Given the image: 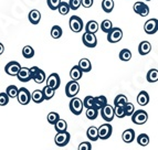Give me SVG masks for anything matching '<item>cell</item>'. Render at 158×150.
<instances>
[{"label":"cell","instance_id":"1","mask_svg":"<svg viewBox=\"0 0 158 150\" xmlns=\"http://www.w3.org/2000/svg\"><path fill=\"white\" fill-rule=\"evenodd\" d=\"M131 117H132V121L136 125H143L148 120V114L143 109L135 111Z\"/></svg>","mask_w":158,"mask_h":150},{"label":"cell","instance_id":"2","mask_svg":"<svg viewBox=\"0 0 158 150\" xmlns=\"http://www.w3.org/2000/svg\"><path fill=\"white\" fill-rule=\"evenodd\" d=\"M80 92V84L77 81H70L65 86V95L69 98H72L77 96Z\"/></svg>","mask_w":158,"mask_h":150},{"label":"cell","instance_id":"3","mask_svg":"<svg viewBox=\"0 0 158 150\" xmlns=\"http://www.w3.org/2000/svg\"><path fill=\"white\" fill-rule=\"evenodd\" d=\"M17 99H18L19 104L21 105H28L31 100V94L26 87H21L18 90V94H17Z\"/></svg>","mask_w":158,"mask_h":150},{"label":"cell","instance_id":"4","mask_svg":"<svg viewBox=\"0 0 158 150\" xmlns=\"http://www.w3.org/2000/svg\"><path fill=\"white\" fill-rule=\"evenodd\" d=\"M70 138H71V135L69 134L68 130H65V132H60L56 135L54 142H56V145L58 146V147H64V146H66L69 144Z\"/></svg>","mask_w":158,"mask_h":150},{"label":"cell","instance_id":"5","mask_svg":"<svg viewBox=\"0 0 158 150\" xmlns=\"http://www.w3.org/2000/svg\"><path fill=\"white\" fill-rule=\"evenodd\" d=\"M123 38V31L119 28H112L107 32V41L110 43H117Z\"/></svg>","mask_w":158,"mask_h":150},{"label":"cell","instance_id":"6","mask_svg":"<svg viewBox=\"0 0 158 150\" xmlns=\"http://www.w3.org/2000/svg\"><path fill=\"white\" fill-rule=\"evenodd\" d=\"M100 111L102 118L107 121V123H111L114 119V117H115V115H114V107L112 105H110L108 103L105 106H103Z\"/></svg>","mask_w":158,"mask_h":150},{"label":"cell","instance_id":"7","mask_svg":"<svg viewBox=\"0 0 158 150\" xmlns=\"http://www.w3.org/2000/svg\"><path fill=\"white\" fill-rule=\"evenodd\" d=\"M82 42L85 47H95L96 44H98V39L95 37V33H92V32H87L85 31L83 37H82Z\"/></svg>","mask_w":158,"mask_h":150},{"label":"cell","instance_id":"8","mask_svg":"<svg viewBox=\"0 0 158 150\" xmlns=\"http://www.w3.org/2000/svg\"><path fill=\"white\" fill-rule=\"evenodd\" d=\"M70 111L74 114V115H81L83 111V102L77 97H72L71 102H70Z\"/></svg>","mask_w":158,"mask_h":150},{"label":"cell","instance_id":"9","mask_svg":"<svg viewBox=\"0 0 158 150\" xmlns=\"http://www.w3.org/2000/svg\"><path fill=\"white\" fill-rule=\"evenodd\" d=\"M112 132H113V127L110 124L101 125V127L98 128V139H102V140L108 139L112 136Z\"/></svg>","mask_w":158,"mask_h":150},{"label":"cell","instance_id":"10","mask_svg":"<svg viewBox=\"0 0 158 150\" xmlns=\"http://www.w3.org/2000/svg\"><path fill=\"white\" fill-rule=\"evenodd\" d=\"M45 83H47V86L51 87L52 90L56 91L60 87V83H61V79L60 76H59L58 73H52L51 75L48 76V79H45Z\"/></svg>","mask_w":158,"mask_h":150},{"label":"cell","instance_id":"11","mask_svg":"<svg viewBox=\"0 0 158 150\" xmlns=\"http://www.w3.org/2000/svg\"><path fill=\"white\" fill-rule=\"evenodd\" d=\"M69 22H70V29L73 32H75V33L82 31V29H83V21H82V19L80 17L72 16Z\"/></svg>","mask_w":158,"mask_h":150},{"label":"cell","instance_id":"12","mask_svg":"<svg viewBox=\"0 0 158 150\" xmlns=\"http://www.w3.org/2000/svg\"><path fill=\"white\" fill-rule=\"evenodd\" d=\"M133 9L134 11L137 13V14H139L140 17H146L149 14V7L147 5H145L144 2L142 1H137V2L134 3L133 6Z\"/></svg>","mask_w":158,"mask_h":150},{"label":"cell","instance_id":"13","mask_svg":"<svg viewBox=\"0 0 158 150\" xmlns=\"http://www.w3.org/2000/svg\"><path fill=\"white\" fill-rule=\"evenodd\" d=\"M20 67H21V65L19 64V62H17V61H11V62H9V63L5 66V72L8 74V75H10V76H16L17 73H18L19 70H20Z\"/></svg>","mask_w":158,"mask_h":150},{"label":"cell","instance_id":"14","mask_svg":"<svg viewBox=\"0 0 158 150\" xmlns=\"http://www.w3.org/2000/svg\"><path fill=\"white\" fill-rule=\"evenodd\" d=\"M144 30L147 34H155L157 32V19H149L144 24Z\"/></svg>","mask_w":158,"mask_h":150},{"label":"cell","instance_id":"15","mask_svg":"<svg viewBox=\"0 0 158 150\" xmlns=\"http://www.w3.org/2000/svg\"><path fill=\"white\" fill-rule=\"evenodd\" d=\"M16 76L18 77V79L20 82H23V83L29 82L30 79H31V77H30L29 67H20V70H19V72L17 73Z\"/></svg>","mask_w":158,"mask_h":150},{"label":"cell","instance_id":"16","mask_svg":"<svg viewBox=\"0 0 158 150\" xmlns=\"http://www.w3.org/2000/svg\"><path fill=\"white\" fill-rule=\"evenodd\" d=\"M106 104H107V98H106L104 95L96 96V97H94V99H93V107H94L95 109H98V111H100L101 108H102L103 106H105Z\"/></svg>","mask_w":158,"mask_h":150},{"label":"cell","instance_id":"17","mask_svg":"<svg viewBox=\"0 0 158 150\" xmlns=\"http://www.w3.org/2000/svg\"><path fill=\"white\" fill-rule=\"evenodd\" d=\"M77 66L82 70L83 73H87V72H90L91 70H92V63H91V61L86 58L81 59L79 64H77Z\"/></svg>","mask_w":158,"mask_h":150},{"label":"cell","instance_id":"18","mask_svg":"<svg viewBox=\"0 0 158 150\" xmlns=\"http://www.w3.org/2000/svg\"><path fill=\"white\" fill-rule=\"evenodd\" d=\"M135 132L134 129H126L124 132H123V135H122V138H123V141L126 142V144H131V142H133L135 140Z\"/></svg>","mask_w":158,"mask_h":150},{"label":"cell","instance_id":"19","mask_svg":"<svg viewBox=\"0 0 158 150\" xmlns=\"http://www.w3.org/2000/svg\"><path fill=\"white\" fill-rule=\"evenodd\" d=\"M152 51V44L148 41H142L138 45V52L140 55H147Z\"/></svg>","mask_w":158,"mask_h":150},{"label":"cell","instance_id":"20","mask_svg":"<svg viewBox=\"0 0 158 150\" xmlns=\"http://www.w3.org/2000/svg\"><path fill=\"white\" fill-rule=\"evenodd\" d=\"M28 18H29V21L31 22L32 24H38L40 22V20H41V13H40L39 10H31L29 12V16H28Z\"/></svg>","mask_w":158,"mask_h":150},{"label":"cell","instance_id":"21","mask_svg":"<svg viewBox=\"0 0 158 150\" xmlns=\"http://www.w3.org/2000/svg\"><path fill=\"white\" fill-rule=\"evenodd\" d=\"M148 102H149V95H148L147 92H145V91H142L139 94L137 95V103L139 104L140 106L147 105Z\"/></svg>","mask_w":158,"mask_h":150},{"label":"cell","instance_id":"22","mask_svg":"<svg viewBox=\"0 0 158 150\" xmlns=\"http://www.w3.org/2000/svg\"><path fill=\"white\" fill-rule=\"evenodd\" d=\"M82 75H83V72L80 69L79 66H73L70 71V77H71L73 81H79V79H82Z\"/></svg>","mask_w":158,"mask_h":150},{"label":"cell","instance_id":"23","mask_svg":"<svg viewBox=\"0 0 158 150\" xmlns=\"http://www.w3.org/2000/svg\"><path fill=\"white\" fill-rule=\"evenodd\" d=\"M31 100H32V102H34V103H37V104L42 103L43 100H44L42 91H40V90L34 91V92L31 94Z\"/></svg>","mask_w":158,"mask_h":150},{"label":"cell","instance_id":"24","mask_svg":"<svg viewBox=\"0 0 158 150\" xmlns=\"http://www.w3.org/2000/svg\"><path fill=\"white\" fill-rule=\"evenodd\" d=\"M86 136L87 138L92 141H96L98 139V128L95 126H91L90 128L87 129L86 132Z\"/></svg>","mask_w":158,"mask_h":150},{"label":"cell","instance_id":"25","mask_svg":"<svg viewBox=\"0 0 158 150\" xmlns=\"http://www.w3.org/2000/svg\"><path fill=\"white\" fill-rule=\"evenodd\" d=\"M54 129L56 130V132H65V130H68V123L64 119L59 118L56 124H54Z\"/></svg>","mask_w":158,"mask_h":150},{"label":"cell","instance_id":"26","mask_svg":"<svg viewBox=\"0 0 158 150\" xmlns=\"http://www.w3.org/2000/svg\"><path fill=\"white\" fill-rule=\"evenodd\" d=\"M98 29H100V26H98V23L95 20H91L85 26V31L92 32V33H96L98 31Z\"/></svg>","mask_w":158,"mask_h":150},{"label":"cell","instance_id":"27","mask_svg":"<svg viewBox=\"0 0 158 150\" xmlns=\"http://www.w3.org/2000/svg\"><path fill=\"white\" fill-rule=\"evenodd\" d=\"M102 9L104 12L110 13L114 9V1L113 0H103L102 1Z\"/></svg>","mask_w":158,"mask_h":150},{"label":"cell","instance_id":"28","mask_svg":"<svg viewBox=\"0 0 158 150\" xmlns=\"http://www.w3.org/2000/svg\"><path fill=\"white\" fill-rule=\"evenodd\" d=\"M63 34V31H62V28L60 26H53L52 29H51V37L53 39H60Z\"/></svg>","mask_w":158,"mask_h":150},{"label":"cell","instance_id":"29","mask_svg":"<svg viewBox=\"0 0 158 150\" xmlns=\"http://www.w3.org/2000/svg\"><path fill=\"white\" fill-rule=\"evenodd\" d=\"M42 93H43V97H44V100H49V99H51L53 96H54V93H56V91L52 90L51 87H49V86H47V85H45V86L43 87Z\"/></svg>","mask_w":158,"mask_h":150},{"label":"cell","instance_id":"30","mask_svg":"<svg viewBox=\"0 0 158 150\" xmlns=\"http://www.w3.org/2000/svg\"><path fill=\"white\" fill-rule=\"evenodd\" d=\"M127 102H128V99L126 96L124 94H119L114 99V106H124Z\"/></svg>","mask_w":158,"mask_h":150},{"label":"cell","instance_id":"31","mask_svg":"<svg viewBox=\"0 0 158 150\" xmlns=\"http://www.w3.org/2000/svg\"><path fill=\"white\" fill-rule=\"evenodd\" d=\"M147 81L149 83H156L158 81V71L157 69H152L147 73Z\"/></svg>","mask_w":158,"mask_h":150},{"label":"cell","instance_id":"32","mask_svg":"<svg viewBox=\"0 0 158 150\" xmlns=\"http://www.w3.org/2000/svg\"><path fill=\"white\" fill-rule=\"evenodd\" d=\"M45 79H47V75H45L44 71H42L41 69H39L38 73L35 74V76H34L32 79H33L37 84H41V83H43V82L45 81Z\"/></svg>","mask_w":158,"mask_h":150},{"label":"cell","instance_id":"33","mask_svg":"<svg viewBox=\"0 0 158 150\" xmlns=\"http://www.w3.org/2000/svg\"><path fill=\"white\" fill-rule=\"evenodd\" d=\"M137 144L139 146H142V147H146V146H148V144H149V137H148L146 134H140L138 137H137Z\"/></svg>","mask_w":158,"mask_h":150},{"label":"cell","instance_id":"34","mask_svg":"<svg viewBox=\"0 0 158 150\" xmlns=\"http://www.w3.org/2000/svg\"><path fill=\"white\" fill-rule=\"evenodd\" d=\"M56 10H58L59 12L62 14V16H66V14L69 13V11L71 10V9H70V7H69L68 2H65V1H64V2H63V1H61Z\"/></svg>","mask_w":158,"mask_h":150},{"label":"cell","instance_id":"35","mask_svg":"<svg viewBox=\"0 0 158 150\" xmlns=\"http://www.w3.org/2000/svg\"><path fill=\"white\" fill-rule=\"evenodd\" d=\"M22 55L26 59H31L34 55V50L33 47H30V45H26V47L22 49Z\"/></svg>","mask_w":158,"mask_h":150},{"label":"cell","instance_id":"36","mask_svg":"<svg viewBox=\"0 0 158 150\" xmlns=\"http://www.w3.org/2000/svg\"><path fill=\"white\" fill-rule=\"evenodd\" d=\"M18 90H19V88L16 86V85H10V86L7 87L6 93H7V95L9 96V98H15V97H17Z\"/></svg>","mask_w":158,"mask_h":150},{"label":"cell","instance_id":"37","mask_svg":"<svg viewBox=\"0 0 158 150\" xmlns=\"http://www.w3.org/2000/svg\"><path fill=\"white\" fill-rule=\"evenodd\" d=\"M60 118V115H59L56 111H50V113L48 114L47 116V119H48V123L51 125H54L56 123V120Z\"/></svg>","mask_w":158,"mask_h":150},{"label":"cell","instance_id":"38","mask_svg":"<svg viewBox=\"0 0 158 150\" xmlns=\"http://www.w3.org/2000/svg\"><path fill=\"white\" fill-rule=\"evenodd\" d=\"M98 115V109H95L94 107H90V108H86V118L87 119H91V120H94Z\"/></svg>","mask_w":158,"mask_h":150},{"label":"cell","instance_id":"39","mask_svg":"<svg viewBox=\"0 0 158 150\" xmlns=\"http://www.w3.org/2000/svg\"><path fill=\"white\" fill-rule=\"evenodd\" d=\"M119 59L122 61H124V62H127L132 59V52L127 49H123V50L119 52Z\"/></svg>","mask_w":158,"mask_h":150},{"label":"cell","instance_id":"40","mask_svg":"<svg viewBox=\"0 0 158 150\" xmlns=\"http://www.w3.org/2000/svg\"><path fill=\"white\" fill-rule=\"evenodd\" d=\"M114 115H115L116 117H118V118H124V117H126L124 106H114Z\"/></svg>","mask_w":158,"mask_h":150},{"label":"cell","instance_id":"41","mask_svg":"<svg viewBox=\"0 0 158 150\" xmlns=\"http://www.w3.org/2000/svg\"><path fill=\"white\" fill-rule=\"evenodd\" d=\"M112 28H113V23H112V21L108 20V19L104 20V21L101 23V30H102L103 32H105V33H107Z\"/></svg>","mask_w":158,"mask_h":150},{"label":"cell","instance_id":"42","mask_svg":"<svg viewBox=\"0 0 158 150\" xmlns=\"http://www.w3.org/2000/svg\"><path fill=\"white\" fill-rule=\"evenodd\" d=\"M124 109H125V115L128 116V117H131V116L133 115V113L135 111V106L133 105L132 103L127 102V103L124 105Z\"/></svg>","mask_w":158,"mask_h":150},{"label":"cell","instance_id":"43","mask_svg":"<svg viewBox=\"0 0 158 150\" xmlns=\"http://www.w3.org/2000/svg\"><path fill=\"white\" fill-rule=\"evenodd\" d=\"M68 3L70 9H72V10H77L81 7V0H70Z\"/></svg>","mask_w":158,"mask_h":150},{"label":"cell","instance_id":"44","mask_svg":"<svg viewBox=\"0 0 158 150\" xmlns=\"http://www.w3.org/2000/svg\"><path fill=\"white\" fill-rule=\"evenodd\" d=\"M60 2H61V0H47V3L51 10H56L59 5H60Z\"/></svg>","mask_w":158,"mask_h":150},{"label":"cell","instance_id":"45","mask_svg":"<svg viewBox=\"0 0 158 150\" xmlns=\"http://www.w3.org/2000/svg\"><path fill=\"white\" fill-rule=\"evenodd\" d=\"M93 99L94 97L93 96H86L83 100V107L85 108H90V107H93Z\"/></svg>","mask_w":158,"mask_h":150},{"label":"cell","instance_id":"46","mask_svg":"<svg viewBox=\"0 0 158 150\" xmlns=\"http://www.w3.org/2000/svg\"><path fill=\"white\" fill-rule=\"evenodd\" d=\"M9 103V96L7 93H0V106H6Z\"/></svg>","mask_w":158,"mask_h":150},{"label":"cell","instance_id":"47","mask_svg":"<svg viewBox=\"0 0 158 150\" xmlns=\"http://www.w3.org/2000/svg\"><path fill=\"white\" fill-rule=\"evenodd\" d=\"M91 149H92V146H91V142L89 141H83L79 146V150H91Z\"/></svg>","mask_w":158,"mask_h":150},{"label":"cell","instance_id":"48","mask_svg":"<svg viewBox=\"0 0 158 150\" xmlns=\"http://www.w3.org/2000/svg\"><path fill=\"white\" fill-rule=\"evenodd\" d=\"M94 0H81V6H83L84 8H91L93 6Z\"/></svg>","mask_w":158,"mask_h":150},{"label":"cell","instance_id":"49","mask_svg":"<svg viewBox=\"0 0 158 150\" xmlns=\"http://www.w3.org/2000/svg\"><path fill=\"white\" fill-rule=\"evenodd\" d=\"M29 71H30V77H31V79H32L35 76V74L38 73V71H39V67H38V66H32V67L29 69Z\"/></svg>","mask_w":158,"mask_h":150},{"label":"cell","instance_id":"50","mask_svg":"<svg viewBox=\"0 0 158 150\" xmlns=\"http://www.w3.org/2000/svg\"><path fill=\"white\" fill-rule=\"evenodd\" d=\"M3 51H5V47H3V44L1 42H0V55L3 53Z\"/></svg>","mask_w":158,"mask_h":150},{"label":"cell","instance_id":"51","mask_svg":"<svg viewBox=\"0 0 158 150\" xmlns=\"http://www.w3.org/2000/svg\"><path fill=\"white\" fill-rule=\"evenodd\" d=\"M146 1H150V0H146Z\"/></svg>","mask_w":158,"mask_h":150}]
</instances>
